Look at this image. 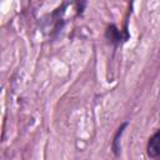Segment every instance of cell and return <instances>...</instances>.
<instances>
[{
    "instance_id": "cell-1",
    "label": "cell",
    "mask_w": 160,
    "mask_h": 160,
    "mask_svg": "<svg viewBox=\"0 0 160 160\" xmlns=\"http://www.w3.org/2000/svg\"><path fill=\"white\" fill-rule=\"evenodd\" d=\"M146 151H148V155L150 158L160 156V129L149 139Z\"/></svg>"
},
{
    "instance_id": "cell-2",
    "label": "cell",
    "mask_w": 160,
    "mask_h": 160,
    "mask_svg": "<svg viewBox=\"0 0 160 160\" xmlns=\"http://www.w3.org/2000/svg\"><path fill=\"white\" fill-rule=\"evenodd\" d=\"M126 125H128V122H124V124L118 129V131H116V134H115V136H114L111 148H112V151H114L115 155H119V151H120V138H121V135H122L124 129L126 128Z\"/></svg>"
},
{
    "instance_id": "cell-3",
    "label": "cell",
    "mask_w": 160,
    "mask_h": 160,
    "mask_svg": "<svg viewBox=\"0 0 160 160\" xmlns=\"http://www.w3.org/2000/svg\"><path fill=\"white\" fill-rule=\"evenodd\" d=\"M106 38L110 39V41H112V42H116V41L120 40V34H119L116 26L111 25V26L108 28V30H106Z\"/></svg>"
},
{
    "instance_id": "cell-4",
    "label": "cell",
    "mask_w": 160,
    "mask_h": 160,
    "mask_svg": "<svg viewBox=\"0 0 160 160\" xmlns=\"http://www.w3.org/2000/svg\"><path fill=\"white\" fill-rule=\"evenodd\" d=\"M155 159H156V160H160V156H158V158H155Z\"/></svg>"
}]
</instances>
